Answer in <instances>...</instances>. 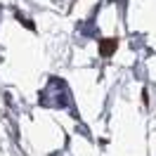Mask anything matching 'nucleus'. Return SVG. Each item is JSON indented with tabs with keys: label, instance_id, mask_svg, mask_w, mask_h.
<instances>
[{
	"label": "nucleus",
	"instance_id": "1",
	"mask_svg": "<svg viewBox=\"0 0 156 156\" xmlns=\"http://www.w3.org/2000/svg\"><path fill=\"white\" fill-rule=\"evenodd\" d=\"M114 43H102V55H111V52H114Z\"/></svg>",
	"mask_w": 156,
	"mask_h": 156
}]
</instances>
